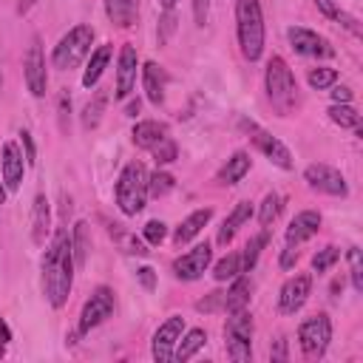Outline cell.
Segmentation results:
<instances>
[{"mask_svg": "<svg viewBox=\"0 0 363 363\" xmlns=\"http://www.w3.org/2000/svg\"><path fill=\"white\" fill-rule=\"evenodd\" d=\"M74 272H77V264L71 252V233H68V224H62L54 230L40 261V286L51 309H62L68 303L74 289Z\"/></svg>", "mask_w": 363, "mask_h": 363, "instance_id": "6da1fadb", "label": "cell"}, {"mask_svg": "<svg viewBox=\"0 0 363 363\" xmlns=\"http://www.w3.org/2000/svg\"><path fill=\"white\" fill-rule=\"evenodd\" d=\"M264 88H267V99L269 105L275 108L278 116H292L298 102H301V94H298V82H295V74L292 68L286 65L284 57L272 54L267 60V68H264Z\"/></svg>", "mask_w": 363, "mask_h": 363, "instance_id": "7a4b0ae2", "label": "cell"}, {"mask_svg": "<svg viewBox=\"0 0 363 363\" xmlns=\"http://www.w3.org/2000/svg\"><path fill=\"white\" fill-rule=\"evenodd\" d=\"M235 37H238L241 57L250 62H258L267 40L264 11L258 0H235Z\"/></svg>", "mask_w": 363, "mask_h": 363, "instance_id": "3957f363", "label": "cell"}, {"mask_svg": "<svg viewBox=\"0 0 363 363\" xmlns=\"http://www.w3.org/2000/svg\"><path fill=\"white\" fill-rule=\"evenodd\" d=\"M116 196V207L122 210V216H136L145 210L147 204V170L142 162H128L116 179L113 187Z\"/></svg>", "mask_w": 363, "mask_h": 363, "instance_id": "277c9868", "label": "cell"}, {"mask_svg": "<svg viewBox=\"0 0 363 363\" xmlns=\"http://www.w3.org/2000/svg\"><path fill=\"white\" fill-rule=\"evenodd\" d=\"M91 45H94V26L79 23L57 40V45L51 51V65L60 71H71L91 54Z\"/></svg>", "mask_w": 363, "mask_h": 363, "instance_id": "5b68a950", "label": "cell"}, {"mask_svg": "<svg viewBox=\"0 0 363 363\" xmlns=\"http://www.w3.org/2000/svg\"><path fill=\"white\" fill-rule=\"evenodd\" d=\"M252 312L250 309H235L227 312V323H224V349L230 354V360L235 363H247L252 360Z\"/></svg>", "mask_w": 363, "mask_h": 363, "instance_id": "8992f818", "label": "cell"}, {"mask_svg": "<svg viewBox=\"0 0 363 363\" xmlns=\"http://www.w3.org/2000/svg\"><path fill=\"white\" fill-rule=\"evenodd\" d=\"M332 343V320L326 312H315L298 326V346L306 360H320Z\"/></svg>", "mask_w": 363, "mask_h": 363, "instance_id": "52a82bcc", "label": "cell"}, {"mask_svg": "<svg viewBox=\"0 0 363 363\" xmlns=\"http://www.w3.org/2000/svg\"><path fill=\"white\" fill-rule=\"evenodd\" d=\"M116 309V292L105 284L94 286V292L88 295V301L79 309V320H77V337H85L91 329L102 326Z\"/></svg>", "mask_w": 363, "mask_h": 363, "instance_id": "ba28073f", "label": "cell"}, {"mask_svg": "<svg viewBox=\"0 0 363 363\" xmlns=\"http://www.w3.org/2000/svg\"><path fill=\"white\" fill-rule=\"evenodd\" d=\"M23 79L26 88L34 99H43L48 91V71H45V51H43V40L34 34L28 43V51L23 57Z\"/></svg>", "mask_w": 363, "mask_h": 363, "instance_id": "9c48e42d", "label": "cell"}, {"mask_svg": "<svg viewBox=\"0 0 363 363\" xmlns=\"http://www.w3.org/2000/svg\"><path fill=\"white\" fill-rule=\"evenodd\" d=\"M303 182L309 184V190H318V193H323V196H335V199H346V196H349L346 176H343L337 167L323 164V162L306 164V167H303Z\"/></svg>", "mask_w": 363, "mask_h": 363, "instance_id": "30bf717a", "label": "cell"}, {"mask_svg": "<svg viewBox=\"0 0 363 363\" xmlns=\"http://www.w3.org/2000/svg\"><path fill=\"white\" fill-rule=\"evenodd\" d=\"M241 128L247 130V136H250V142L275 164V167H281V170H292V153H289V147L278 139V136H272L269 130H264V128H258L255 122H247V119H241Z\"/></svg>", "mask_w": 363, "mask_h": 363, "instance_id": "8fae6325", "label": "cell"}, {"mask_svg": "<svg viewBox=\"0 0 363 363\" xmlns=\"http://www.w3.org/2000/svg\"><path fill=\"white\" fill-rule=\"evenodd\" d=\"M210 264H213V247H210V241H201L193 250L173 258V275L179 281H199L210 269Z\"/></svg>", "mask_w": 363, "mask_h": 363, "instance_id": "7c38bea8", "label": "cell"}, {"mask_svg": "<svg viewBox=\"0 0 363 363\" xmlns=\"http://www.w3.org/2000/svg\"><path fill=\"white\" fill-rule=\"evenodd\" d=\"M184 332V318L182 315H170L164 323H159V329L153 332L150 337V354L156 363H170L173 360V352H176V343Z\"/></svg>", "mask_w": 363, "mask_h": 363, "instance_id": "4fadbf2b", "label": "cell"}, {"mask_svg": "<svg viewBox=\"0 0 363 363\" xmlns=\"http://www.w3.org/2000/svg\"><path fill=\"white\" fill-rule=\"evenodd\" d=\"M286 40H289V45L295 48V54L318 57V60H329V57H335L332 43H329L326 37H320L318 31H312V28L289 26V28H286Z\"/></svg>", "mask_w": 363, "mask_h": 363, "instance_id": "5bb4252c", "label": "cell"}, {"mask_svg": "<svg viewBox=\"0 0 363 363\" xmlns=\"http://www.w3.org/2000/svg\"><path fill=\"white\" fill-rule=\"evenodd\" d=\"M309 295H312V275L309 272H298V275L286 278L281 292H278V312L281 315H295L298 309H303Z\"/></svg>", "mask_w": 363, "mask_h": 363, "instance_id": "9a60e30c", "label": "cell"}, {"mask_svg": "<svg viewBox=\"0 0 363 363\" xmlns=\"http://www.w3.org/2000/svg\"><path fill=\"white\" fill-rule=\"evenodd\" d=\"M136 74H139V54L130 43H125L116 54V99H128L136 88Z\"/></svg>", "mask_w": 363, "mask_h": 363, "instance_id": "2e32d148", "label": "cell"}, {"mask_svg": "<svg viewBox=\"0 0 363 363\" xmlns=\"http://www.w3.org/2000/svg\"><path fill=\"white\" fill-rule=\"evenodd\" d=\"M26 156H23V147L17 142H6L3 150H0V179L6 184L9 193L20 190L23 184V173H26Z\"/></svg>", "mask_w": 363, "mask_h": 363, "instance_id": "e0dca14e", "label": "cell"}, {"mask_svg": "<svg viewBox=\"0 0 363 363\" xmlns=\"http://www.w3.org/2000/svg\"><path fill=\"white\" fill-rule=\"evenodd\" d=\"M320 213L318 210H301L289 224H286V233H284V247H301L303 241H309L312 235H318L320 230Z\"/></svg>", "mask_w": 363, "mask_h": 363, "instance_id": "ac0fdd59", "label": "cell"}, {"mask_svg": "<svg viewBox=\"0 0 363 363\" xmlns=\"http://www.w3.org/2000/svg\"><path fill=\"white\" fill-rule=\"evenodd\" d=\"M139 74H142V91H145L147 102L156 105V108L164 105V91H167V82H170L167 71H164L159 62L147 60V62L139 68Z\"/></svg>", "mask_w": 363, "mask_h": 363, "instance_id": "d6986e66", "label": "cell"}, {"mask_svg": "<svg viewBox=\"0 0 363 363\" xmlns=\"http://www.w3.org/2000/svg\"><path fill=\"white\" fill-rule=\"evenodd\" d=\"M48 233H51V201L45 193H37L31 204V241L37 247H45Z\"/></svg>", "mask_w": 363, "mask_h": 363, "instance_id": "ffe728a7", "label": "cell"}, {"mask_svg": "<svg viewBox=\"0 0 363 363\" xmlns=\"http://www.w3.org/2000/svg\"><path fill=\"white\" fill-rule=\"evenodd\" d=\"M252 213H255L252 201H235V207L230 210V216L221 221V227H218V233H216V244L227 247V244L235 238V233L252 218Z\"/></svg>", "mask_w": 363, "mask_h": 363, "instance_id": "44dd1931", "label": "cell"}, {"mask_svg": "<svg viewBox=\"0 0 363 363\" xmlns=\"http://www.w3.org/2000/svg\"><path fill=\"white\" fill-rule=\"evenodd\" d=\"M210 218H213V207H201V210H193L187 218H182L179 221V227L173 230V244L176 247H184V244H190L207 224H210Z\"/></svg>", "mask_w": 363, "mask_h": 363, "instance_id": "7402d4cb", "label": "cell"}, {"mask_svg": "<svg viewBox=\"0 0 363 363\" xmlns=\"http://www.w3.org/2000/svg\"><path fill=\"white\" fill-rule=\"evenodd\" d=\"M250 298H252V278L250 272H238L235 278H230V286L224 289V312L247 309Z\"/></svg>", "mask_w": 363, "mask_h": 363, "instance_id": "603a6c76", "label": "cell"}, {"mask_svg": "<svg viewBox=\"0 0 363 363\" xmlns=\"http://www.w3.org/2000/svg\"><path fill=\"white\" fill-rule=\"evenodd\" d=\"M250 167H252L250 153H247V150H235V153H233V156L218 167L216 182H218L221 187H233V184H238V182L250 173Z\"/></svg>", "mask_w": 363, "mask_h": 363, "instance_id": "cb8c5ba5", "label": "cell"}, {"mask_svg": "<svg viewBox=\"0 0 363 363\" xmlns=\"http://www.w3.org/2000/svg\"><path fill=\"white\" fill-rule=\"evenodd\" d=\"M111 54H113L111 43H102L96 51L88 54V62H85V71H82V88L91 91V88L99 85V79H102V74H105V68L111 62Z\"/></svg>", "mask_w": 363, "mask_h": 363, "instance_id": "d4e9b609", "label": "cell"}, {"mask_svg": "<svg viewBox=\"0 0 363 363\" xmlns=\"http://www.w3.org/2000/svg\"><path fill=\"white\" fill-rule=\"evenodd\" d=\"M164 136H170V128H167L164 122H159V119H142V122H136L133 130H130L133 145H136V147H145V150H150V147H153L159 139H164Z\"/></svg>", "mask_w": 363, "mask_h": 363, "instance_id": "484cf974", "label": "cell"}, {"mask_svg": "<svg viewBox=\"0 0 363 363\" xmlns=\"http://www.w3.org/2000/svg\"><path fill=\"white\" fill-rule=\"evenodd\" d=\"M105 14L116 28H130L139 20V0H102Z\"/></svg>", "mask_w": 363, "mask_h": 363, "instance_id": "4316f807", "label": "cell"}, {"mask_svg": "<svg viewBox=\"0 0 363 363\" xmlns=\"http://www.w3.org/2000/svg\"><path fill=\"white\" fill-rule=\"evenodd\" d=\"M326 113H329V119L337 128H346V130H354L357 136H363V130H360V113H357V108L352 102H332L326 108Z\"/></svg>", "mask_w": 363, "mask_h": 363, "instance_id": "83f0119b", "label": "cell"}, {"mask_svg": "<svg viewBox=\"0 0 363 363\" xmlns=\"http://www.w3.org/2000/svg\"><path fill=\"white\" fill-rule=\"evenodd\" d=\"M88 250H91V227H88V221H77V224L71 227V252H74L77 269L85 267Z\"/></svg>", "mask_w": 363, "mask_h": 363, "instance_id": "f1b7e54d", "label": "cell"}, {"mask_svg": "<svg viewBox=\"0 0 363 363\" xmlns=\"http://www.w3.org/2000/svg\"><path fill=\"white\" fill-rule=\"evenodd\" d=\"M204 343H207V332H204V329H187V332L179 337V343H176L173 360L187 363L199 349H204Z\"/></svg>", "mask_w": 363, "mask_h": 363, "instance_id": "f546056e", "label": "cell"}, {"mask_svg": "<svg viewBox=\"0 0 363 363\" xmlns=\"http://www.w3.org/2000/svg\"><path fill=\"white\" fill-rule=\"evenodd\" d=\"M108 233H111V238L119 244V250H122V252H128V255H147V252H150V250H147V244H145L142 238H136L133 233L122 230L119 224H108Z\"/></svg>", "mask_w": 363, "mask_h": 363, "instance_id": "4dcf8cb0", "label": "cell"}, {"mask_svg": "<svg viewBox=\"0 0 363 363\" xmlns=\"http://www.w3.org/2000/svg\"><path fill=\"white\" fill-rule=\"evenodd\" d=\"M269 244V230L264 227L258 235H252L247 244H244V250H241V272H252L255 269V264H258V255H261V250Z\"/></svg>", "mask_w": 363, "mask_h": 363, "instance_id": "1f68e13d", "label": "cell"}, {"mask_svg": "<svg viewBox=\"0 0 363 363\" xmlns=\"http://www.w3.org/2000/svg\"><path fill=\"white\" fill-rule=\"evenodd\" d=\"M105 105H108V94L105 91H96L94 96H91V102L82 108V128L85 130H94L99 122H102V113H105Z\"/></svg>", "mask_w": 363, "mask_h": 363, "instance_id": "d6a6232c", "label": "cell"}, {"mask_svg": "<svg viewBox=\"0 0 363 363\" xmlns=\"http://www.w3.org/2000/svg\"><path fill=\"white\" fill-rule=\"evenodd\" d=\"M281 210H284V196L267 193V196L261 199V204H258V224H261V227H269V224L281 216Z\"/></svg>", "mask_w": 363, "mask_h": 363, "instance_id": "836d02e7", "label": "cell"}, {"mask_svg": "<svg viewBox=\"0 0 363 363\" xmlns=\"http://www.w3.org/2000/svg\"><path fill=\"white\" fill-rule=\"evenodd\" d=\"M238 272H241V252H227L224 258H218V261L213 264V278H216L218 284L235 278Z\"/></svg>", "mask_w": 363, "mask_h": 363, "instance_id": "e575fe53", "label": "cell"}, {"mask_svg": "<svg viewBox=\"0 0 363 363\" xmlns=\"http://www.w3.org/2000/svg\"><path fill=\"white\" fill-rule=\"evenodd\" d=\"M176 187V179L167 173V170H153V173H147V196H153V199H164L170 190Z\"/></svg>", "mask_w": 363, "mask_h": 363, "instance_id": "d590c367", "label": "cell"}, {"mask_svg": "<svg viewBox=\"0 0 363 363\" xmlns=\"http://www.w3.org/2000/svg\"><path fill=\"white\" fill-rule=\"evenodd\" d=\"M306 82H309V88H312V91H329V88L337 82V68H329V65L309 68Z\"/></svg>", "mask_w": 363, "mask_h": 363, "instance_id": "8d00e7d4", "label": "cell"}, {"mask_svg": "<svg viewBox=\"0 0 363 363\" xmlns=\"http://www.w3.org/2000/svg\"><path fill=\"white\" fill-rule=\"evenodd\" d=\"M337 261H340V247L326 244V247H320V250L312 255V272L323 275V272H329V269H332Z\"/></svg>", "mask_w": 363, "mask_h": 363, "instance_id": "74e56055", "label": "cell"}, {"mask_svg": "<svg viewBox=\"0 0 363 363\" xmlns=\"http://www.w3.org/2000/svg\"><path fill=\"white\" fill-rule=\"evenodd\" d=\"M150 156H153V162L162 167V164H173L176 159H179V145L170 139V136H164V139H159L153 147H150Z\"/></svg>", "mask_w": 363, "mask_h": 363, "instance_id": "f35d334b", "label": "cell"}, {"mask_svg": "<svg viewBox=\"0 0 363 363\" xmlns=\"http://www.w3.org/2000/svg\"><path fill=\"white\" fill-rule=\"evenodd\" d=\"M349 258V281L354 292H363V258H360V247H349L346 250Z\"/></svg>", "mask_w": 363, "mask_h": 363, "instance_id": "ab89813d", "label": "cell"}, {"mask_svg": "<svg viewBox=\"0 0 363 363\" xmlns=\"http://www.w3.org/2000/svg\"><path fill=\"white\" fill-rule=\"evenodd\" d=\"M142 238L147 247H159L164 238H167V224L162 218H150L145 227H142Z\"/></svg>", "mask_w": 363, "mask_h": 363, "instance_id": "60d3db41", "label": "cell"}, {"mask_svg": "<svg viewBox=\"0 0 363 363\" xmlns=\"http://www.w3.org/2000/svg\"><path fill=\"white\" fill-rule=\"evenodd\" d=\"M196 309L199 312H224V292L221 289L207 292L201 301H196Z\"/></svg>", "mask_w": 363, "mask_h": 363, "instance_id": "b9f144b4", "label": "cell"}, {"mask_svg": "<svg viewBox=\"0 0 363 363\" xmlns=\"http://www.w3.org/2000/svg\"><path fill=\"white\" fill-rule=\"evenodd\" d=\"M176 31V14H173V9L170 11H164L162 14V20H159V28H156V40H159V45H164L167 40H170V34Z\"/></svg>", "mask_w": 363, "mask_h": 363, "instance_id": "7bdbcfd3", "label": "cell"}, {"mask_svg": "<svg viewBox=\"0 0 363 363\" xmlns=\"http://www.w3.org/2000/svg\"><path fill=\"white\" fill-rule=\"evenodd\" d=\"M20 145H23V156H26V164L31 167L37 162V147H34V139L28 130H20Z\"/></svg>", "mask_w": 363, "mask_h": 363, "instance_id": "ee69618b", "label": "cell"}, {"mask_svg": "<svg viewBox=\"0 0 363 363\" xmlns=\"http://www.w3.org/2000/svg\"><path fill=\"white\" fill-rule=\"evenodd\" d=\"M315 3V9L323 14V17H329V20H340V14H343V9L335 3V0H312Z\"/></svg>", "mask_w": 363, "mask_h": 363, "instance_id": "f6af8a7d", "label": "cell"}, {"mask_svg": "<svg viewBox=\"0 0 363 363\" xmlns=\"http://www.w3.org/2000/svg\"><path fill=\"white\" fill-rule=\"evenodd\" d=\"M207 17H210V0H193V23L199 28H204Z\"/></svg>", "mask_w": 363, "mask_h": 363, "instance_id": "bcb514c9", "label": "cell"}, {"mask_svg": "<svg viewBox=\"0 0 363 363\" xmlns=\"http://www.w3.org/2000/svg\"><path fill=\"white\" fill-rule=\"evenodd\" d=\"M136 281L142 284V289L153 292V289H156V269H153V267H139V269H136Z\"/></svg>", "mask_w": 363, "mask_h": 363, "instance_id": "7dc6e473", "label": "cell"}, {"mask_svg": "<svg viewBox=\"0 0 363 363\" xmlns=\"http://www.w3.org/2000/svg\"><path fill=\"white\" fill-rule=\"evenodd\" d=\"M295 261H298V247H284V252H281V258H278V267H281V269H292Z\"/></svg>", "mask_w": 363, "mask_h": 363, "instance_id": "c3c4849f", "label": "cell"}, {"mask_svg": "<svg viewBox=\"0 0 363 363\" xmlns=\"http://www.w3.org/2000/svg\"><path fill=\"white\" fill-rule=\"evenodd\" d=\"M269 357H272V363H284V360H289V352H286V337H278L275 340V346L269 349Z\"/></svg>", "mask_w": 363, "mask_h": 363, "instance_id": "681fc988", "label": "cell"}, {"mask_svg": "<svg viewBox=\"0 0 363 363\" xmlns=\"http://www.w3.org/2000/svg\"><path fill=\"white\" fill-rule=\"evenodd\" d=\"M9 343H11V329H9L6 318L0 315V357H6V352H9Z\"/></svg>", "mask_w": 363, "mask_h": 363, "instance_id": "f907efd6", "label": "cell"}, {"mask_svg": "<svg viewBox=\"0 0 363 363\" xmlns=\"http://www.w3.org/2000/svg\"><path fill=\"white\" fill-rule=\"evenodd\" d=\"M329 94H332V102H352V88L349 85H337L335 82Z\"/></svg>", "mask_w": 363, "mask_h": 363, "instance_id": "816d5d0a", "label": "cell"}, {"mask_svg": "<svg viewBox=\"0 0 363 363\" xmlns=\"http://www.w3.org/2000/svg\"><path fill=\"white\" fill-rule=\"evenodd\" d=\"M68 113H71V99L62 94V96H60V128H62V130L68 128Z\"/></svg>", "mask_w": 363, "mask_h": 363, "instance_id": "f5cc1de1", "label": "cell"}, {"mask_svg": "<svg viewBox=\"0 0 363 363\" xmlns=\"http://www.w3.org/2000/svg\"><path fill=\"white\" fill-rule=\"evenodd\" d=\"M139 108H142V102H139V96H128V99H125V116H130V119H136V113H139Z\"/></svg>", "mask_w": 363, "mask_h": 363, "instance_id": "db71d44e", "label": "cell"}, {"mask_svg": "<svg viewBox=\"0 0 363 363\" xmlns=\"http://www.w3.org/2000/svg\"><path fill=\"white\" fill-rule=\"evenodd\" d=\"M34 3H37V0H17V9H14V11H17V14H28Z\"/></svg>", "mask_w": 363, "mask_h": 363, "instance_id": "11a10c76", "label": "cell"}, {"mask_svg": "<svg viewBox=\"0 0 363 363\" xmlns=\"http://www.w3.org/2000/svg\"><path fill=\"white\" fill-rule=\"evenodd\" d=\"M176 3H179V0H159L162 11H170V9H176Z\"/></svg>", "mask_w": 363, "mask_h": 363, "instance_id": "9f6ffc18", "label": "cell"}, {"mask_svg": "<svg viewBox=\"0 0 363 363\" xmlns=\"http://www.w3.org/2000/svg\"><path fill=\"white\" fill-rule=\"evenodd\" d=\"M6 193H9V190H6V184H3V179H0V207L6 204Z\"/></svg>", "mask_w": 363, "mask_h": 363, "instance_id": "6f0895ef", "label": "cell"}, {"mask_svg": "<svg viewBox=\"0 0 363 363\" xmlns=\"http://www.w3.org/2000/svg\"><path fill=\"white\" fill-rule=\"evenodd\" d=\"M340 289H343V278H340V281H335V284H332V295H337V292H340Z\"/></svg>", "mask_w": 363, "mask_h": 363, "instance_id": "680465c9", "label": "cell"}, {"mask_svg": "<svg viewBox=\"0 0 363 363\" xmlns=\"http://www.w3.org/2000/svg\"><path fill=\"white\" fill-rule=\"evenodd\" d=\"M0 88H3V74H0Z\"/></svg>", "mask_w": 363, "mask_h": 363, "instance_id": "91938a15", "label": "cell"}]
</instances>
